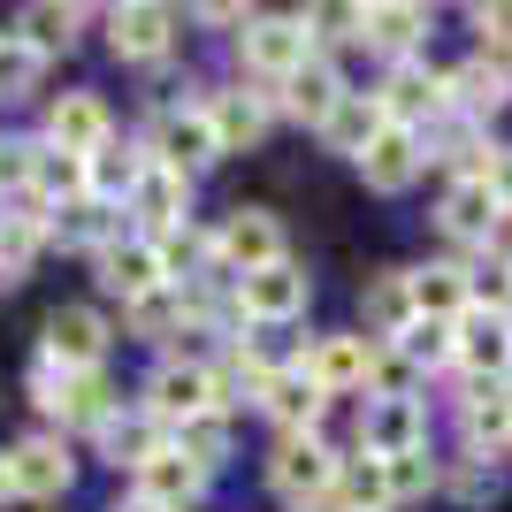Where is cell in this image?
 Here are the masks:
<instances>
[{"mask_svg": "<svg viewBox=\"0 0 512 512\" xmlns=\"http://www.w3.org/2000/svg\"><path fill=\"white\" fill-rule=\"evenodd\" d=\"M451 352H459L467 367H482V375H505V367H512V321L467 306V314L451 321Z\"/></svg>", "mask_w": 512, "mask_h": 512, "instance_id": "2e32d148", "label": "cell"}, {"mask_svg": "<svg viewBox=\"0 0 512 512\" xmlns=\"http://www.w3.org/2000/svg\"><path fill=\"white\" fill-rule=\"evenodd\" d=\"M0 497H16V490H8V451H0Z\"/></svg>", "mask_w": 512, "mask_h": 512, "instance_id": "bcb514c9", "label": "cell"}, {"mask_svg": "<svg viewBox=\"0 0 512 512\" xmlns=\"http://www.w3.org/2000/svg\"><path fill=\"white\" fill-rule=\"evenodd\" d=\"M268 482H276L291 505H306V497H329V490H337V451L321 444V436H283L276 467H268Z\"/></svg>", "mask_w": 512, "mask_h": 512, "instance_id": "52a82bcc", "label": "cell"}, {"mask_svg": "<svg viewBox=\"0 0 512 512\" xmlns=\"http://www.w3.org/2000/svg\"><path fill=\"white\" fill-rule=\"evenodd\" d=\"M176 436V459H192L199 474H214L222 467V459H230V421H222V413H199V421H184V428H169Z\"/></svg>", "mask_w": 512, "mask_h": 512, "instance_id": "f546056e", "label": "cell"}, {"mask_svg": "<svg viewBox=\"0 0 512 512\" xmlns=\"http://www.w3.org/2000/svg\"><path fill=\"white\" fill-rule=\"evenodd\" d=\"M467 299L482 306V314H505L512 306V268H482V283H467Z\"/></svg>", "mask_w": 512, "mask_h": 512, "instance_id": "b9f144b4", "label": "cell"}, {"mask_svg": "<svg viewBox=\"0 0 512 512\" xmlns=\"http://www.w3.org/2000/svg\"><path fill=\"white\" fill-rule=\"evenodd\" d=\"M176 321H184V291H169V283L146 291V299H130V329H138V337H169Z\"/></svg>", "mask_w": 512, "mask_h": 512, "instance_id": "8d00e7d4", "label": "cell"}, {"mask_svg": "<svg viewBox=\"0 0 512 512\" xmlns=\"http://www.w3.org/2000/svg\"><path fill=\"white\" fill-rule=\"evenodd\" d=\"M375 367H383V352H375L367 337H321L314 360H306V375H314L321 398H329V390H360Z\"/></svg>", "mask_w": 512, "mask_h": 512, "instance_id": "e0dca14e", "label": "cell"}, {"mask_svg": "<svg viewBox=\"0 0 512 512\" xmlns=\"http://www.w3.org/2000/svg\"><path fill=\"white\" fill-rule=\"evenodd\" d=\"M146 413H153L161 428H184V421H199V413H222V406H214V375H207V367H192V360L153 367Z\"/></svg>", "mask_w": 512, "mask_h": 512, "instance_id": "3957f363", "label": "cell"}, {"mask_svg": "<svg viewBox=\"0 0 512 512\" xmlns=\"http://www.w3.org/2000/svg\"><path fill=\"white\" fill-rule=\"evenodd\" d=\"M497 222H505V199L490 192V176H459L444 192V230L459 237V245H490Z\"/></svg>", "mask_w": 512, "mask_h": 512, "instance_id": "7c38bea8", "label": "cell"}, {"mask_svg": "<svg viewBox=\"0 0 512 512\" xmlns=\"http://www.w3.org/2000/svg\"><path fill=\"white\" fill-rule=\"evenodd\" d=\"M337 100H344V85H337V69L321 62V54H314V62H299L291 77H283V107H291L299 123H314V130L337 115Z\"/></svg>", "mask_w": 512, "mask_h": 512, "instance_id": "7402d4cb", "label": "cell"}, {"mask_svg": "<svg viewBox=\"0 0 512 512\" xmlns=\"http://www.w3.org/2000/svg\"><path fill=\"white\" fill-rule=\"evenodd\" d=\"M100 352H107V321L92 306H54L46 314V360L54 367L85 375V367H100Z\"/></svg>", "mask_w": 512, "mask_h": 512, "instance_id": "ba28073f", "label": "cell"}, {"mask_svg": "<svg viewBox=\"0 0 512 512\" xmlns=\"http://www.w3.org/2000/svg\"><path fill=\"white\" fill-rule=\"evenodd\" d=\"M421 130H406V123H383V138L360 153V176L375 184V192H406L413 176H421Z\"/></svg>", "mask_w": 512, "mask_h": 512, "instance_id": "9a60e30c", "label": "cell"}, {"mask_svg": "<svg viewBox=\"0 0 512 512\" xmlns=\"http://www.w3.org/2000/svg\"><path fill=\"white\" fill-rule=\"evenodd\" d=\"M207 123H214V146H222V153H245L260 130H268V107L245 100V92H214V100H207Z\"/></svg>", "mask_w": 512, "mask_h": 512, "instance_id": "484cf974", "label": "cell"}, {"mask_svg": "<svg viewBox=\"0 0 512 512\" xmlns=\"http://www.w3.org/2000/svg\"><path fill=\"white\" fill-rule=\"evenodd\" d=\"M69 451H62V436H23L16 451H8V490L16 497H62L69 490Z\"/></svg>", "mask_w": 512, "mask_h": 512, "instance_id": "30bf717a", "label": "cell"}, {"mask_svg": "<svg viewBox=\"0 0 512 512\" xmlns=\"http://www.w3.org/2000/svg\"><path fill=\"white\" fill-rule=\"evenodd\" d=\"M398 352H406L413 367H444V360H459V352H451V321H413L406 337H398Z\"/></svg>", "mask_w": 512, "mask_h": 512, "instance_id": "74e56055", "label": "cell"}, {"mask_svg": "<svg viewBox=\"0 0 512 512\" xmlns=\"http://www.w3.org/2000/svg\"><path fill=\"white\" fill-rule=\"evenodd\" d=\"M39 69H46V54H31L23 39H0V100H31Z\"/></svg>", "mask_w": 512, "mask_h": 512, "instance_id": "e575fe53", "label": "cell"}, {"mask_svg": "<svg viewBox=\"0 0 512 512\" xmlns=\"http://www.w3.org/2000/svg\"><path fill=\"white\" fill-rule=\"evenodd\" d=\"M31 398H39L54 421H85V428H107V421H115V390H107L100 367L69 375V367L39 360V367H31Z\"/></svg>", "mask_w": 512, "mask_h": 512, "instance_id": "6da1fadb", "label": "cell"}, {"mask_svg": "<svg viewBox=\"0 0 512 512\" xmlns=\"http://www.w3.org/2000/svg\"><path fill=\"white\" fill-rule=\"evenodd\" d=\"M245 62L260 69V77H291L299 62H314V46H306V23L299 16H260V23H245Z\"/></svg>", "mask_w": 512, "mask_h": 512, "instance_id": "9c48e42d", "label": "cell"}, {"mask_svg": "<svg viewBox=\"0 0 512 512\" xmlns=\"http://www.w3.org/2000/svg\"><path fill=\"white\" fill-rule=\"evenodd\" d=\"M467 436H474V444H490V451H505V444H512V398H505V390H474V406H467Z\"/></svg>", "mask_w": 512, "mask_h": 512, "instance_id": "836d02e7", "label": "cell"}, {"mask_svg": "<svg viewBox=\"0 0 512 512\" xmlns=\"http://www.w3.org/2000/svg\"><path fill=\"white\" fill-rule=\"evenodd\" d=\"M169 39H176L169 8H115V16H107V46H115L123 62H161Z\"/></svg>", "mask_w": 512, "mask_h": 512, "instance_id": "ac0fdd59", "label": "cell"}, {"mask_svg": "<svg viewBox=\"0 0 512 512\" xmlns=\"http://www.w3.org/2000/svg\"><path fill=\"white\" fill-rule=\"evenodd\" d=\"M46 146H54V153H77V161H92L100 146H115V115H107L92 92H62V100L46 107Z\"/></svg>", "mask_w": 512, "mask_h": 512, "instance_id": "8992f818", "label": "cell"}, {"mask_svg": "<svg viewBox=\"0 0 512 512\" xmlns=\"http://www.w3.org/2000/svg\"><path fill=\"white\" fill-rule=\"evenodd\" d=\"M54 237L62 245H92V253H107V245H123V207H107V199H69V207H54Z\"/></svg>", "mask_w": 512, "mask_h": 512, "instance_id": "44dd1931", "label": "cell"}, {"mask_svg": "<svg viewBox=\"0 0 512 512\" xmlns=\"http://www.w3.org/2000/svg\"><path fill=\"white\" fill-rule=\"evenodd\" d=\"M146 161H153V169H176V176H192V169H207V161H222L207 107H169V115L153 123V153H146Z\"/></svg>", "mask_w": 512, "mask_h": 512, "instance_id": "7a4b0ae2", "label": "cell"}, {"mask_svg": "<svg viewBox=\"0 0 512 512\" xmlns=\"http://www.w3.org/2000/svg\"><path fill=\"white\" fill-rule=\"evenodd\" d=\"M100 451L115 459V467H146L153 451H169V444H161V421H153V413H130V421L100 428Z\"/></svg>", "mask_w": 512, "mask_h": 512, "instance_id": "f1b7e54d", "label": "cell"}, {"mask_svg": "<svg viewBox=\"0 0 512 512\" xmlns=\"http://www.w3.org/2000/svg\"><path fill=\"white\" fill-rule=\"evenodd\" d=\"M337 512H390V490H383V459H352L337 467Z\"/></svg>", "mask_w": 512, "mask_h": 512, "instance_id": "4dcf8cb0", "label": "cell"}, {"mask_svg": "<svg viewBox=\"0 0 512 512\" xmlns=\"http://www.w3.org/2000/svg\"><path fill=\"white\" fill-rule=\"evenodd\" d=\"M444 85H451V100L467 107V115H497V107L512 100V77H505V62H490V54H474L467 69H451Z\"/></svg>", "mask_w": 512, "mask_h": 512, "instance_id": "d4e9b609", "label": "cell"}, {"mask_svg": "<svg viewBox=\"0 0 512 512\" xmlns=\"http://www.w3.org/2000/svg\"><path fill=\"white\" fill-rule=\"evenodd\" d=\"M46 230H54V207H46V199H31V192H23L16 207L0 214V283H16L23 268L39 260Z\"/></svg>", "mask_w": 512, "mask_h": 512, "instance_id": "5bb4252c", "label": "cell"}, {"mask_svg": "<svg viewBox=\"0 0 512 512\" xmlns=\"http://www.w3.org/2000/svg\"><path fill=\"white\" fill-rule=\"evenodd\" d=\"M199 482H207V474H199L192 459H176V451H153L146 467H138V497H146V505H161V512L192 505V497H199Z\"/></svg>", "mask_w": 512, "mask_h": 512, "instance_id": "cb8c5ba5", "label": "cell"}, {"mask_svg": "<svg viewBox=\"0 0 512 512\" xmlns=\"http://www.w3.org/2000/svg\"><path fill=\"white\" fill-rule=\"evenodd\" d=\"M31 169H39V138H8L0 146V192H31Z\"/></svg>", "mask_w": 512, "mask_h": 512, "instance_id": "60d3db41", "label": "cell"}, {"mask_svg": "<svg viewBox=\"0 0 512 512\" xmlns=\"http://www.w3.org/2000/svg\"><path fill=\"white\" fill-rule=\"evenodd\" d=\"M115 512H161V505H146V497H130V505H115Z\"/></svg>", "mask_w": 512, "mask_h": 512, "instance_id": "f6af8a7d", "label": "cell"}, {"mask_svg": "<svg viewBox=\"0 0 512 512\" xmlns=\"http://www.w3.org/2000/svg\"><path fill=\"white\" fill-rule=\"evenodd\" d=\"M428 31V8H367V31L360 39H375V46H398L406 54L413 39Z\"/></svg>", "mask_w": 512, "mask_h": 512, "instance_id": "d590c367", "label": "cell"}, {"mask_svg": "<svg viewBox=\"0 0 512 512\" xmlns=\"http://www.w3.org/2000/svg\"><path fill=\"white\" fill-rule=\"evenodd\" d=\"M77 23H85V8H23V46L31 54H62L69 39H77Z\"/></svg>", "mask_w": 512, "mask_h": 512, "instance_id": "d6a6232c", "label": "cell"}, {"mask_svg": "<svg viewBox=\"0 0 512 512\" xmlns=\"http://www.w3.org/2000/svg\"><path fill=\"white\" fill-rule=\"evenodd\" d=\"M100 283L130 306V299H146V291H161L169 276H161V253H153L146 237H123V245H107V253H100Z\"/></svg>", "mask_w": 512, "mask_h": 512, "instance_id": "d6986e66", "label": "cell"}, {"mask_svg": "<svg viewBox=\"0 0 512 512\" xmlns=\"http://www.w3.org/2000/svg\"><path fill=\"white\" fill-rule=\"evenodd\" d=\"M214 260L222 268H237V276H260V268H276L283 260V230L268 207H237L230 222H222V237H214Z\"/></svg>", "mask_w": 512, "mask_h": 512, "instance_id": "5b68a950", "label": "cell"}, {"mask_svg": "<svg viewBox=\"0 0 512 512\" xmlns=\"http://www.w3.org/2000/svg\"><path fill=\"white\" fill-rule=\"evenodd\" d=\"M490 192L505 199V214H512V146H505V153H490Z\"/></svg>", "mask_w": 512, "mask_h": 512, "instance_id": "ee69618b", "label": "cell"}, {"mask_svg": "<svg viewBox=\"0 0 512 512\" xmlns=\"http://www.w3.org/2000/svg\"><path fill=\"white\" fill-rule=\"evenodd\" d=\"M428 482H436L428 451H406V459H383V490H390V505H406V497H428Z\"/></svg>", "mask_w": 512, "mask_h": 512, "instance_id": "f35d334b", "label": "cell"}, {"mask_svg": "<svg viewBox=\"0 0 512 512\" xmlns=\"http://www.w3.org/2000/svg\"><path fill=\"white\" fill-rule=\"evenodd\" d=\"M153 253H161V276H184L199 253H214V237H207V230H192V222H176L169 237H153Z\"/></svg>", "mask_w": 512, "mask_h": 512, "instance_id": "ab89813d", "label": "cell"}, {"mask_svg": "<svg viewBox=\"0 0 512 512\" xmlns=\"http://www.w3.org/2000/svg\"><path fill=\"white\" fill-rule=\"evenodd\" d=\"M413 321L421 314H413V283L406 276H383L375 291H367V329H375V337H406Z\"/></svg>", "mask_w": 512, "mask_h": 512, "instance_id": "1f68e13d", "label": "cell"}, {"mask_svg": "<svg viewBox=\"0 0 512 512\" xmlns=\"http://www.w3.org/2000/svg\"><path fill=\"white\" fill-rule=\"evenodd\" d=\"M497 390H505V398H512V367H505V383H497Z\"/></svg>", "mask_w": 512, "mask_h": 512, "instance_id": "7dc6e473", "label": "cell"}, {"mask_svg": "<svg viewBox=\"0 0 512 512\" xmlns=\"http://www.w3.org/2000/svg\"><path fill=\"white\" fill-rule=\"evenodd\" d=\"M123 207L138 214V222H153V230L169 237L176 222H192V184H184L176 169H153V161H146V176H138V192H130Z\"/></svg>", "mask_w": 512, "mask_h": 512, "instance_id": "ffe728a7", "label": "cell"}, {"mask_svg": "<svg viewBox=\"0 0 512 512\" xmlns=\"http://www.w3.org/2000/svg\"><path fill=\"white\" fill-rule=\"evenodd\" d=\"M413 283V314L421 321H459L467 314V268H421V276H406Z\"/></svg>", "mask_w": 512, "mask_h": 512, "instance_id": "4316f807", "label": "cell"}, {"mask_svg": "<svg viewBox=\"0 0 512 512\" xmlns=\"http://www.w3.org/2000/svg\"><path fill=\"white\" fill-rule=\"evenodd\" d=\"M421 436H428L421 398H398V390L367 398V413H360V444H367V459H406V451H421Z\"/></svg>", "mask_w": 512, "mask_h": 512, "instance_id": "277c9868", "label": "cell"}, {"mask_svg": "<svg viewBox=\"0 0 512 512\" xmlns=\"http://www.w3.org/2000/svg\"><path fill=\"white\" fill-rule=\"evenodd\" d=\"M474 31L482 46H512V8H474Z\"/></svg>", "mask_w": 512, "mask_h": 512, "instance_id": "7bdbcfd3", "label": "cell"}, {"mask_svg": "<svg viewBox=\"0 0 512 512\" xmlns=\"http://www.w3.org/2000/svg\"><path fill=\"white\" fill-rule=\"evenodd\" d=\"M260 406L276 413L283 428H314V413H321V383L306 375V367H283L276 383H268V398H260Z\"/></svg>", "mask_w": 512, "mask_h": 512, "instance_id": "83f0119b", "label": "cell"}, {"mask_svg": "<svg viewBox=\"0 0 512 512\" xmlns=\"http://www.w3.org/2000/svg\"><path fill=\"white\" fill-rule=\"evenodd\" d=\"M237 306L253 321H291L306 314V268L276 260V268H260V276H237Z\"/></svg>", "mask_w": 512, "mask_h": 512, "instance_id": "4fadbf2b", "label": "cell"}, {"mask_svg": "<svg viewBox=\"0 0 512 512\" xmlns=\"http://www.w3.org/2000/svg\"><path fill=\"white\" fill-rule=\"evenodd\" d=\"M383 100H367V92H344L337 100V115H329V123H321V138H329V153H352V161H360L367 146H375V138H383Z\"/></svg>", "mask_w": 512, "mask_h": 512, "instance_id": "603a6c76", "label": "cell"}, {"mask_svg": "<svg viewBox=\"0 0 512 512\" xmlns=\"http://www.w3.org/2000/svg\"><path fill=\"white\" fill-rule=\"evenodd\" d=\"M375 100H383V115H390V123H406V130H413L421 115H436V107L451 100V85H444V77H436L428 62H413V54H406V62H398V69L383 77V92H375Z\"/></svg>", "mask_w": 512, "mask_h": 512, "instance_id": "8fae6325", "label": "cell"}]
</instances>
